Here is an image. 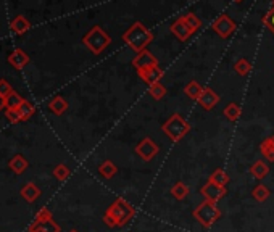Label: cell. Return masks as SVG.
<instances>
[{
    "label": "cell",
    "mask_w": 274,
    "mask_h": 232,
    "mask_svg": "<svg viewBox=\"0 0 274 232\" xmlns=\"http://www.w3.org/2000/svg\"><path fill=\"white\" fill-rule=\"evenodd\" d=\"M252 70H253L252 63L247 58H239L234 63V71L237 74H241V76H249V74L252 73Z\"/></svg>",
    "instance_id": "d4e9b609"
},
{
    "label": "cell",
    "mask_w": 274,
    "mask_h": 232,
    "mask_svg": "<svg viewBox=\"0 0 274 232\" xmlns=\"http://www.w3.org/2000/svg\"><path fill=\"white\" fill-rule=\"evenodd\" d=\"M250 174L253 176L255 179L263 181V179L269 174V166H268V163L264 161V160L253 161V164L250 166Z\"/></svg>",
    "instance_id": "5bb4252c"
},
{
    "label": "cell",
    "mask_w": 274,
    "mask_h": 232,
    "mask_svg": "<svg viewBox=\"0 0 274 232\" xmlns=\"http://www.w3.org/2000/svg\"><path fill=\"white\" fill-rule=\"evenodd\" d=\"M269 195H271V190L264 184H258L257 187L252 190V197L257 202H260V203L266 202L269 198Z\"/></svg>",
    "instance_id": "cb8c5ba5"
},
{
    "label": "cell",
    "mask_w": 274,
    "mask_h": 232,
    "mask_svg": "<svg viewBox=\"0 0 274 232\" xmlns=\"http://www.w3.org/2000/svg\"><path fill=\"white\" fill-rule=\"evenodd\" d=\"M137 74H139V78L144 82H147L149 86H152V84H157V82L161 81L163 70L160 67H152V68H147V70H137Z\"/></svg>",
    "instance_id": "8fae6325"
},
{
    "label": "cell",
    "mask_w": 274,
    "mask_h": 232,
    "mask_svg": "<svg viewBox=\"0 0 274 232\" xmlns=\"http://www.w3.org/2000/svg\"><path fill=\"white\" fill-rule=\"evenodd\" d=\"M34 111H36L34 105L26 98L23 100V104L20 105V108H18V113H20V116H21V121H27V119H31V116L34 115Z\"/></svg>",
    "instance_id": "4316f807"
},
{
    "label": "cell",
    "mask_w": 274,
    "mask_h": 232,
    "mask_svg": "<svg viewBox=\"0 0 274 232\" xmlns=\"http://www.w3.org/2000/svg\"><path fill=\"white\" fill-rule=\"evenodd\" d=\"M70 232H79V230H76V229H71Z\"/></svg>",
    "instance_id": "f35d334b"
},
{
    "label": "cell",
    "mask_w": 274,
    "mask_h": 232,
    "mask_svg": "<svg viewBox=\"0 0 274 232\" xmlns=\"http://www.w3.org/2000/svg\"><path fill=\"white\" fill-rule=\"evenodd\" d=\"M123 41L129 45L134 52H142L149 47L153 41V34L141 21H135L129 29L123 34Z\"/></svg>",
    "instance_id": "7a4b0ae2"
},
{
    "label": "cell",
    "mask_w": 274,
    "mask_h": 232,
    "mask_svg": "<svg viewBox=\"0 0 274 232\" xmlns=\"http://www.w3.org/2000/svg\"><path fill=\"white\" fill-rule=\"evenodd\" d=\"M149 94H150L155 100H161L164 95H166V87H164L161 82H157V84L149 86Z\"/></svg>",
    "instance_id": "f1b7e54d"
},
{
    "label": "cell",
    "mask_w": 274,
    "mask_h": 232,
    "mask_svg": "<svg viewBox=\"0 0 274 232\" xmlns=\"http://www.w3.org/2000/svg\"><path fill=\"white\" fill-rule=\"evenodd\" d=\"M224 116L229 119L231 123H234V121H237L239 119V116H241V113H242V108H241V105L239 104H235V102H231V104H227V107L224 108Z\"/></svg>",
    "instance_id": "603a6c76"
},
{
    "label": "cell",
    "mask_w": 274,
    "mask_h": 232,
    "mask_svg": "<svg viewBox=\"0 0 274 232\" xmlns=\"http://www.w3.org/2000/svg\"><path fill=\"white\" fill-rule=\"evenodd\" d=\"M13 92V87L8 84V81H5V79H0V95L2 97H8Z\"/></svg>",
    "instance_id": "d590c367"
},
{
    "label": "cell",
    "mask_w": 274,
    "mask_h": 232,
    "mask_svg": "<svg viewBox=\"0 0 274 232\" xmlns=\"http://www.w3.org/2000/svg\"><path fill=\"white\" fill-rule=\"evenodd\" d=\"M171 32L175 34L181 42H186L194 31L190 29V27L187 26V23L182 20V16H181V18H178V20L171 24Z\"/></svg>",
    "instance_id": "7c38bea8"
},
{
    "label": "cell",
    "mask_w": 274,
    "mask_h": 232,
    "mask_svg": "<svg viewBox=\"0 0 274 232\" xmlns=\"http://www.w3.org/2000/svg\"><path fill=\"white\" fill-rule=\"evenodd\" d=\"M70 174H71L70 168H68L66 164H63V163L57 164L53 168V178L57 179V181H66L70 178Z\"/></svg>",
    "instance_id": "83f0119b"
},
{
    "label": "cell",
    "mask_w": 274,
    "mask_h": 232,
    "mask_svg": "<svg viewBox=\"0 0 274 232\" xmlns=\"http://www.w3.org/2000/svg\"><path fill=\"white\" fill-rule=\"evenodd\" d=\"M49 219H53L52 211L47 210V208H41L38 211V215H36V218H34V222L38 224V222H45V221H49Z\"/></svg>",
    "instance_id": "1f68e13d"
},
{
    "label": "cell",
    "mask_w": 274,
    "mask_h": 232,
    "mask_svg": "<svg viewBox=\"0 0 274 232\" xmlns=\"http://www.w3.org/2000/svg\"><path fill=\"white\" fill-rule=\"evenodd\" d=\"M182 20H184L187 23V26L190 27L192 31H197L200 26H202V21L198 20V16H195L194 13H186L184 16H182Z\"/></svg>",
    "instance_id": "f546056e"
},
{
    "label": "cell",
    "mask_w": 274,
    "mask_h": 232,
    "mask_svg": "<svg viewBox=\"0 0 274 232\" xmlns=\"http://www.w3.org/2000/svg\"><path fill=\"white\" fill-rule=\"evenodd\" d=\"M23 100H24V98H21V95H18L16 92L13 90L12 94L7 97V108L18 110V108H20V105L23 104Z\"/></svg>",
    "instance_id": "4dcf8cb0"
},
{
    "label": "cell",
    "mask_w": 274,
    "mask_h": 232,
    "mask_svg": "<svg viewBox=\"0 0 274 232\" xmlns=\"http://www.w3.org/2000/svg\"><path fill=\"white\" fill-rule=\"evenodd\" d=\"M198 105L202 107L205 111H212L218 104H219V95L212 89V87H203L202 94L198 97Z\"/></svg>",
    "instance_id": "9c48e42d"
},
{
    "label": "cell",
    "mask_w": 274,
    "mask_h": 232,
    "mask_svg": "<svg viewBox=\"0 0 274 232\" xmlns=\"http://www.w3.org/2000/svg\"><path fill=\"white\" fill-rule=\"evenodd\" d=\"M132 64H134L135 70H147L152 67H158V60L155 58L147 49H145V50H142L135 55L134 60H132Z\"/></svg>",
    "instance_id": "30bf717a"
},
{
    "label": "cell",
    "mask_w": 274,
    "mask_h": 232,
    "mask_svg": "<svg viewBox=\"0 0 274 232\" xmlns=\"http://www.w3.org/2000/svg\"><path fill=\"white\" fill-rule=\"evenodd\" d=\"M234 2H242V0H234Z\"/></svg>",
    "instance_id": "ab89813d"
},
{
    "label": "cell",
    "mask_w": 274,
    "mask_h": 232,
    "mask_svg": "<svg viewBox=\"0 0 274 232\" xmlns=\"http://www.w3.org/2000/svg\"><path fill=\"white\" fill-rule=\"evenodd\" d=\"M260 152L264 156V160L269 163H274V136L266 137L260 144Z\"/></svg>",
    "instance_id": "2e32d148"
},
{
    "label": "cell",
    "mask_w": 274,
    "mask_h": 232,
    "mask_svg": "<svg viewBox=\"0 0 274 232\" xmlns=\"http://www.w3.org/2000/svg\"><path fill=\"white\" fill-rule=\"evenodd\" d=\"M202 90H203V87L200 86L197 81H190L189 84L184 87V94L192 100H198L200 94H202Z\"/></svg>",
    "instance_id": "484cf974"
},
{
    "label": "cell",
    "mask_w": 274,
    "mask_h": 232,
    "mask_svg": "<svg viewBox=\"0 0 274 232\" xmlns=\"http://www.w3.org/2000/svg\"><path fill=\"white\" fill-rule=\"evenodd\" d=\"M21 197L26 200V202H29V203H34L36 200H38L41 197V189L38 187L36 184L32 182H27L26 185H23V189H21Z\"/></svg>",
    "instance_id": "9a60e30c"
},
{
    "label": "cell",
    "mask_w": 274,
    "mask_h": 232,
    "mask_svg": "<svg viewBox=\"0 0 274 232\" xmlns=\"http://www.w3.org/2000/svg\"><path fill=\"white\" fill-rule=\"evenodd\" d=\"M82 44H84L94 55H100L110 44H112V37H110L100 26H94L92 29L82 37Z\"/></svg>",
    "instance_id": "5b68a950"
},
{
    "label": "cell",
    "mask_w": 274,
    "mask_h": 232,
    "mask_svg": "<svg viewBox=\"0 0 274 232\" xmlns=\"http://www.w3.org/2000/svg\"><path fill=\"white\" fill-rule=\"evenodd\" d=\"M10 27H12V31H13L15 34H24L26 31L31 29V23L27 21L26 16L18 15V16L13 18V21L10 23Z\"/></svg>",
    "instance_id": "e0dca14e"
},
{
    "label": "cell",
    "mask_w": 274,
    "mask_h": 232,
    "mask_svg": "<svg viewBox=\"0 0 274 232\" xmlns=\"http://www.w3.org/2000/svg\"><path fill=\"white\" fill-rule=\"evenodd\" d=\"M161 131L164 136L169 137L173 142H179L190 132V124L181 115L175 113L163 123Z\"/></svg>",
    "instance_id": "277c9868"
},
{
    "label": "cell",
    "mask_w": 274,
    "mask_h": 232,
    "mask_svg": "<svg viewBox=\"0 0 274 232\" xmlns=\"http://www.w3.org/2000/svg\"><path fill=\"white\" fill-rule=\"evenodd\" d=\"M134 150H135L137 155H139V158L142 161L149 163V161H152L155 156L160 153V147H158V144L155 142L152 137H144L142 141L135 145Z\"/></svg>",
    "instance_id": "8992f818"
},
{
    "label": "cell",
    "mask_w": 274,
    "mask_h": 232,
    "mask_svg": "<svg viewBox=\"0 0 274 232\" xmlns=\"http://www.w3.org/2000/svg\"><path fill=\"white\" fill-rule=\"evenodd\" d=\"M8 63H10L15 70H23L26 64L29 63V55H27L23 49H16L12 52L10 57H8Z\"/></svg>",
    "instance_id": "4fadbf2b"
},
{
    "label": "cell",
    "mask_w": 274,
    "mask_h": 232,
    "mask_svg": "<svg viewBox=\"0 0 274 232\" xmlns=\"http://www.w3.org/2000/svg\"><path fill=\"white\" fill-rule=\"evenodd\" d=\"M135 215V210L126 198H116L104 215V222L108 227H123Z\"/></svg>",
    "instance_id": "6da1fadb"
},
{
    "label": "cell",
    "mask_w": 274,
    "mask_h": 232,
    "mask_svg": "<svg viewBox=\"0 0 274 232\" xmlns=\"http://www.w3.org/2000/svg\"><path fill=\"white\" fill-rule=\"evenodd\" d=\"M208 181H210V182H213V184H216V185H221V187H226V185L229 184L231 179H229V176H227L226 171H223L221 168H218V170H215L212 174H210Z\"/></svg>",
    "instance_id": "7402d4cb"
},
{
    "label": "cell",
    "mask_w": 274,
    "mask_h": 232,
    "mask_svg": "<svg viewBox=\"0 0 274 232\" xmlns=\"http://www.w3.org/2000/svg\"><path fill=\"white\" fill-rule=\"evenodd\" d=\"M49 108L53 115H57V116H61L65 111L68 110V102L63 98L61 95H55L50 102H49Z\"/></svg>",
    "instance_id": "ac0fdd59"
},
{
    "label": "cell",
    "mask_w": 274,
    "mask_h": 232,
    "mask_svg": "<svg viewBox=\"0 0 274 232\" xmlns=\"http://www.w3.org/2000/svg\"><path fill=\"white\" fill-rule=\"evenodd\" d=\"M5 116H7V119L10 123H20L21 121V116H20V113H18V110H12V108H7L5 110Z\"/></svg>",
    "instance_id": "e575fe53"
},
{
    "label": "cell",
    "mask_w": 274,
    "mask_h": 232,
    "mask_svg": "<svg viewBox=\"0 0 274 232\" xmlns=\"http://www.w3.org/2000/svg\"><path fill=\"white\" fill-rule=\"evenodd\" d=\"M212 27H213V31L219 37L226 39V37H229L235 31V23L227 15H221V16H218L216 20L213 21Z\"/></svg>",
    "instance_id": "52a82bcc"
},
{
    "label": "cell",
    "mask_w": 274,
    "mask_h": 232,
    "mask_svg": "<svg viewBox=\"0 0 274 232\" xmlns=\"http://www.w3.org/2000/svg\"><path fill=\"white\" fill-rule=\"evenodd\" d=\"M98 173H100V176H102V178H105V179H112V178H115V176H116L118 168H116V164H115L112 160H105L104 163H100V166H98Z\"/></svg>",
    "instance_id": "44dd1931"
},
{
    "label": "cell",
    "mask_w": 274,
    "mask_h": 232,
    "mask_svg": "<svg viewBox=\"0 0 274 232\" xmlns=\"http://www.w3.org/2000/svg\"><path fill=\"white\" fill-rule=\"evenodd\" d=\"M192 216H194L205 229H210L212 226L216 224L218 219H221V210L218 208V203L203 200L198 207H195L194 211H192Z\"/></svg>",
    "instance_id": "3957f363"
},
{
    "label": "cell",
    "mask_w": 274,
    "mask_h": 232,
    "mask_svg": "<svg viewBox=\"0 0 274 232\" xmlns=\"http://www.w3.org/2000/svg\"><path fill=\"white\" fill-rule=\"evenodd\" d=\"M189 193H190V189H189V185L184 184L182 181H178L173 184V187H171V195L175 197L176 200H186L189 197Z\"/></svg>",
    "instance_id": "d6986e66"
},
{
    "label": "cell",
    "mask_w": 274,
    "mask_h": 232,
    "mask_svg": "<svg viewBox=\"0 0 274 232\" xmlns=\"http://www.w3.org/2000/svg\"><path fill=\"white\" fill-rule=\"evenodd\" d=\"M29 232H47V230H44L41 226H38V224H32L31 227H29Z\"/></svg>",
    "instance_id": "8d00e7d4"
},
{
    "label": "cell",
    "mask_w": 274,
    "mask_h": 232,
    "mask_svg": "<svg viewBox=\"0 0 274 232\" xmlns=\"http://www.w3.org/2000/svg\"><path fill=\"white\" fill-rule=\"evenodd\" d=\"M263 23H264V26H266L268 29L274 34V5L269 8V12L263 16Z\"/></svg>",
    "instance_id": "d6a6232c"
},
{
    "label": "cell",
    "mask_w": 274,
    "mask_h": 232,
    "mask_svg": "<svg viewBox=\"0 0 274 232\" xmlns=\"http://www.w3.org/2000/svg\"><path fill=\"white\" fill-rule=\"evenodd\" d=\"M8 166H10L15 174H23L27 170L29 163H27V160L24 158L23 155H15L13 158L8 161Z\"/></svg>",
    "instance_id": "ffe728a7"
},
{
    "label": "cell",
    "mask_w": 274,
    "mask_h": 232,
    "mask_svg": "<svg viewBox=\"0 0 274 232\" xmlns=\"http://www.w3.org/2000/svg\"><path fill=\"white\" fill-rule=\"evenodd\" d=\"M4 108H7V98L0 95V110H4Z\"/></svg>",
    "instance_id": "74e56055"
},
{
    "label": "cell",
    "mask_w": 274,
    "mask_h": 232,
    "mask_svg": "<svg viewBox=\"0 0 274 232\" xmlns=\"http://www.w3.org/2000/svg\"><path fill=\"white\" fill-rule=\"evenodd\" d=\"M34 224H36V222H34ZM38 226H41L44 230H47V232H60V226L53 219H49L45 222H38Z\"/></svg>",
    "instance_id": "836d02e7"
},
{
    "label": "cell",
    "mask_w": 274,
    "mask_h": 232,
    "mask_svg": "<svg viewBox=\"0 0 274 232\" xmlns=\"http://www.w3.org/2000/svg\"><path fill=\"white\" fill-rule=\"evenodd\" d=\"M200 193H202L205 200L218 203L226 195L227 190H226V187H221V185H216V184L208 181L207 184H203L202 187H200Z\"/></svg>",
    "instance_id": "ba28073f"
}]
</instances>
